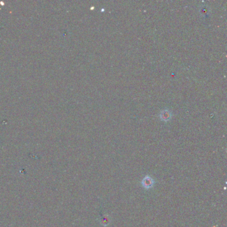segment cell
I'll list each match as a JSON object with an SVG mask.
<instances>
[{"instance_id": "1", "label": "cell", "mask_w": 227, "mask_h": 227, "mask_svg": "<svg viewBox=\"0 0 227 227\" xmlns=\"http://www.w3.org/2000/svg\"><path fill=\"white\" fill-rule=\"evenodd\" d=\"M154 181L153 179L150 176H149V175H147V176L145 177L141 181L142 186L147 189L152 188L154 185Z\"/></svg>"}]
</instances>
